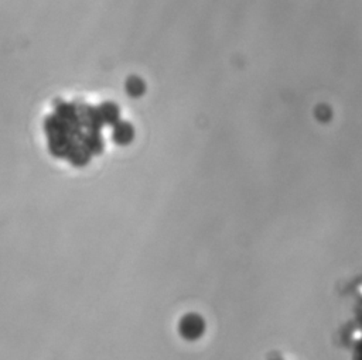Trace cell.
<instances>
[{"instance_id": "obj_1", "label": "cell", "mask_w": 362, "mask_h": 360, "mask_svg": "<svg viewBox=\"0 0 362 360\" xmlns=\"http://www.w3.org/2000/svg\"><path fill=\"white\" fill-rule=\"evenodd\" d=\"M115 138L119 143H127L132 138V128L127 124L117 126L116 133H115Z\"/></svg>"}]
</instances>
